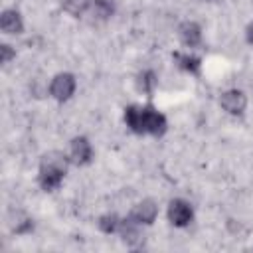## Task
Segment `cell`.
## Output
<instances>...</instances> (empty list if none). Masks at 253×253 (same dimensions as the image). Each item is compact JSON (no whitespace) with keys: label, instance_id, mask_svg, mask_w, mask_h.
Wrapping results in <instances>:
<instances>
[{"label":"cell","instance_id":"6da1fadb","mask_svg":"<svg viewBox=\"0 0 253 253\" xmlns=\"http://www.w3.org/2000/svg\"><path fill=\"white\" fill-rule=\"evenodd\" d=\"M125 123L132 132L138 134H154L160 136L166 130V119L162 113L154 111L152 107H126L125 109Z\"/></svg>","mask_w":253,"mask_h":253},{"label":"cell","instance_id":"7a4b0ae2","mask_svg":"<svg viewBox=\"0 0 253 253\" xmlns=\"http://www.w3.org/2000/svg\"><path fill=\"white\" fill-rule=\"evenodd\" d=\"M63 10L75 18L103 22L115 12V0H63Z\"/></svg>","mask_w":253,"mask_h":253},{"label":"cell","instance_id":"3957f363","mask_svg":"<svg viewBox=\"0 0 253 253\" xmlns=\"http://www.w3.org/2000/svg\"><path fill=\"white\" fill-rule=\"evenodd\" d=\"M65 170H67V158L61 154V152H49L43 156L42 160V166H40V176H38V182L43 190H55L63 176H65Z\"/></svg>","mask_w":253,"mask_h":253},{"label":"cell","instance_id":"277c9868","mask_svg":"<svg viewBox=\"0 0 253 253\" xmlns=\"http://www.w3.org/2000/svg\"><path fill=\"white\" fill-rule=\"evenodd\" d=\"M73 91H75V79H73L71 73H59V75H55L53 81H51V85H49V93L57 101L69 99L73 95Z\"/></svg>","mask_w":253,"mask_h":253},{"label":"cell","instance_id":"5b68a950","mask_svg":"<svg viewBox=\"0 0 253 253\" xmlns=\"http://www.w3.org/2000/svg\"><path fill=\"white\" fill-rule=\"evenodd\" d=\"M168 219L178 225V227H184L190 223L192 219V208L190 204H186L184 200H172L170 206H168Z\"/></svg>","mask_w":253,"mask_h":253},{"label":"cell","instance_id":"8992f818","mask_svg":"<svg viewBox=\"0 0 253 253\" xmlns=\"http://www.w3.org/2000/svg\"><path fill=\"white\" fill-rule=\"evenodd\" d=\"M219 103H221V107H223L227 113L239 115V113H243V109H245V105H247V99H245V95H243L241 91L231 89V91H225V93L221 95Z\"/></svg>","mask_w":253,"mask_h":253},{"label":"cell","instance_id":"52a82bcc","mask_svg":"<svg viewBox=\"0 0 253 253\" xmlns=\"http://www.w3.org/2000/svg\"><path fill=\"white\" fill-rule=\"evenodd\" d=\"M69 152H71V160H73L75 164H87V162L91 160V156H93L91 144H89V140H87L85 136L73 138Z\"/></svg>","mask_w":253,"mask_h":253},{"label":"cell","instance_id":"ba28073f","mask_svg":"<svg viewBox=\"0 0 253 253\" xmlns=\"http://www.w3.org/2000/svg\"><path fill=\"white\" fill-rule=\"evenodd\" d=\"M156 213H158L156 204H154L152 200H142L140 204H136V206L132 208L130 217H132L134 221H138V223H152L154 217H156Z\"/></svg>","mask_w":253,"mask_h":253},{"label":"cell","instance_id":"9c48e42d","mask_svg":"<svg viewBox=\"0 0 253 253\" xmlns=\"http://www.w3.org/2000/svg\"><path fill=\"white\" fill-rule=\"evenodd\" d=\"M178 36H180L182 43L188 47H196L202 42V32H200V26L196 22H184L178 28Z\"/></svg>","mask_w":253,"mask_h":253},{"label":"cell","instance_id":"30bf717a","mask_svg":"<svg viewBox=\"0 0 253 253\" xmlns=\"http://www.w3.org/2000/svg\"><path fill=\"white\" fill-rule=\"evenodd\" d=\"M119 229H121V235H123L125 243H128V245H138V243L142 241L140 231H138V221H134L132 217H128V219H121Z\"/></svg>","mask_w":253,"mask_h":253},{"label":"cell","instance_id":"8fae6325","mask_svg":"<svg viewBox=\"0 0 253 253\" xmlns=\"http://www.w3.org/2000/svg\"><path fill=\"white\" fill-rule=\"evenodd\" d=\"M0 28L6 34H20L22 28H24L20 14L16 10H4L2 12V18H0Z\"/></svg>","mask_w":253,"mask_h":253},{"label":"cell","instance_id":"7c38bea8","mask_svg":"<svg viewBox=\"0 0 253 253\" xmlns=\"http://www.w3.org/2000/svg\"><path fill=\"white\" fill-rule=\"evenodd\" d=\"M174 59L180 63V67L182 69H186V71H192V73H196L198 69H200V59L198 57H194V55H184V53H174Z\"/></svg>","mask_w":253,"mask_h":253},{"label":"cell","instance_id":"4fadbf2b","mask_svg":"<svg viewBox=\"0 0 253 253\" xmlns=\"http://www.w3.org/2000/svg\"><path fill=\"white\" fill-rule=\"evenodd\" d=\"M154 87H156V75L152 71H144V73L138 75V89L140 91L150 95L154 91Z\"/></svg>","mask_w":253,"mask_h":253},{"label":"cell","instance_id":"5bb4252c","mask_svg":"<svg viewBox=\"0 0 253 253\" xmlns=\"http://www.w3.org/2000/svg\"><path fill=\"white\" fill-rule=\"evenodd\" d=\"M119 225H121V219H119L115 213H107V215H103V217L99 219V227H101V231H105V233L117 231Z\"/></svg>","mask_w":253,"mask_h":253},{"label":"cell","instance_id":"9a60e30c","mask_svg":"<svg viewBox=\"0 0 253 253\" xmlns=\"http://www.w3.org/2000/svg\"><path fill=\"white\" fill-rule=\"evenodd\" d=\"M0 51H2V63H8V61H10V57L14 55V51H12V49H10V45H6V43H4V45H0Z\"/></svg>","mask_w":253,"mask_h":253},{"label":"cell","instance_id":"2e32d148","mask_svg":"<svg viewBox=\"0 0 253 253\" xmlns=\"http://www.w3.org/2000/svg\"><path fill=\"white\" fill-rule=\"evenodd\" d=\"M247 42L249 43H253V22L249 24V28H247Z\"/></svg>","mask_w":253,"mask_h":253}]
</instances>
